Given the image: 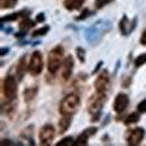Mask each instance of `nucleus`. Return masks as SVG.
Returning <instances> with one entry per match:
<instances>
[{
    "label": "nucleus",
    "mask_w": 146,
    "mask_h": 146,
    "mask_svg": "<svg viewBox=\"0 0 146 146\" xmlns=\"http://www.w3.org/2000/svg\"><path fill=\"white\" fill-rule=\"evenodd\" d=\"M9 51H10L9 47H1V50H0V55H1V56H5V55H7L9 53Z\"/></svg>",
    "instance_id": "nucleus-34"
},
{
    "label": "nucleus",
    "mask_w": 146,
    "mask_h": 146,
    "mask_svg": "<svg viewBox=\"0 0 146 146\" xmlns=\"http://www.w3.org/2000/svg\"><path fill=\"white\" fill-rule=\"evenodd\" d=\"M18 0H0L1 9H11L17 5Z\"/></svg>",
    "instance_id": "nucleus-23"
},
{
    "label": "nucleus",
    "mask_w": 146,
    "mask_h": 146,
    "mask_svg": "<svg viewBox=\"0 0 146 146\" xmlns=\"http://www.w3.org/2000/svg\"><path fill=\"white\" fill-rule=\"evenodd\" d=\"M43 21H45V14L39 13L36 16V23H43Z\"/></svg>",
    "instance_id": "nucleus-31"
},
{
    "label": "nucleus",
    "mask_w": 146,
    "mask_h": 146,
    "mask_svg": "<svg viewBox=\"0 0 146 146\" xmlns=\"http://www.w3.org/2000/svg\"><path fill=\"white\" fill-rule=\"evenodd\" d=\"M80 106V97L76 93H69L66 94L60 102L58 111L63 115H74Z\"/></svg>",
    "instance_id": "nucleus-4"
},
{
    "label": "nucleus",
    "mask_w": 146,
    "mask_h": 146,
    "mask_svg": "<svg viewBox=\"0 0 146 146\" xmlns=\"http://www.w3.org/2000/svg\"><path fill=\"white\" fill-rule=\"evenodd\" d=\"M111 1H113V0H96V7L97 8H102V7H105L106 5H108L109 2H111Z\"/></svg>",
    "instance_id": "nucleus-28"
},
{
    "label": "nucleus",
    "mask_w": 146,
    "mask_h": 146,
    "mask_svg": "<svg viewBox=\"0 0 146 146\" xmlns=\"http://www.w3.org/2000/svg\"><path fill=\"white\" fill-rule=\"evenodd\" d=\"M74 144H75V141L73 139V137L68 136V137L62 138L58 143H56V146H73Z\"/></svg>",
    "instance_id": "nucleus-24"
},
{
    "label": "nucleus",
    "mask_w": 146,
    "mask_h": 146,
    "mask_svg": "<svg viewBox=\"0 0 146 146\" xmlns=\"http://www.w3.org/2000/svg\"><path fill=\"white\" fill-rule=\"evenodd\" d=\"M145 137V129L143 127H135L128 130L125 135L126 142L128 145L137 146L142 143V141Z\"/></svg>",
    "instance_id": "nucleus-8"
},
{
    "label": "nucleus",
    "mask_w": 146,
    "mask_h": 146,
    "mask_svg": "<svg viewBox=\"0 0 146 146\" xmlns=\"http://www.w3.org/2000/svg\"><path fill=\"white\" fill-rule=\"evenodd\" d=\"M87 133H88V135L91 137V136H93V135H96V133L98 131V128L94 127V126H90V127H88L87 129H84Z\"/></svg>",
    "instance_id": "nucleus-29"
},
{
    "label": "nucleus",
    "mask_w": 146,
    "mask_h": 146,
    "mask_svg": "<svg viewBox=\"0 0 146 146\" xmlns=\"http://www.w3.org/2000/svg\"><path fill=\"white\" fill-rule=\"evenodd\" d=\"M2 93L5 98L9 101H13L17 96V81L15 76L7 75L2 82Z\"/></svg>",
    "instance_id": "nucleus-5"
},
{
    "label": "nucleus",
    "mask_w": 146,
    "mask_h": 146,
    "mask_svg": "<svg viewBox=\"0 0 146 146\" xmlns=\"http://www.w3.org/2000/svg\"><path fill=\"white\" fill-rule=\"evenodd\" d=\"M64 48L61 45L54 46L47 55V70L51 74H56L64 62Z\"/></svg>",
    "instance_id": "nucleus-3"
},
{
    "label": "nucleus",
    "mask_w": 146,
    "mask_h": 146,
    "mask_svg": "<svg viewBox=\"0 0 146 146\" xmlns=\"http://www.w3.org/2000/svg\"><path fill=\"white\" fill-rule=\"evenodd\" d=\"M51 31V26H48V25H45V26H43V27H40V28H38L36 31H34L33 32V34H32V36L33 37H38V36H45L48 32Z\"/></svg>",
    "instance_id": "nucleus-21"
},
{
    "label": "nucleus",
    "mask_w": 146,
    "mask_h": 146,
    "mask_svg": "<svg viewBox=\"0 0 146 146\" xmlns=\"http://www.w3.org/2000/svg\"><path fill=\"white\" fill-rule=\"evenodd\" d=\"M73 69H74V58L71 54L66 55L64 58V62L62 64V79L63 81H68L73 73Z\"/></svg>",
    "instance_id": "nucleus-12"
},
{
    "label": "nucleus",
    "mask_w": 146,
    "mask_h": 146,
    "mask_svg": "<svg viewBox=\"0 0 146 146\" xmlns=\"http://www.w3.org/2000/svg\"><path fill=\"white\" fill-rule=\"evenodd\" d=\"M31 14V10L28 9H24V10H20V11H17V13H13V14H8V15H5L1 17V23H8V21H15L17 20L19 17H27L29 16Z\"/></svg>",
    "instance_id": "nucleus-14"
},
{
    "label": "nucleus",
    "mask_w": 146,
    "mask_h": 146,
    "mask_svg": "<svg viewBox=\"0 0 146 146\" xmlns=\"http://www.w3.org/2000/svg\"><path fill=\"white\" fill-rule=\"evenodd\" d=\"M106 99H107L106 93L97 92V91L89 98L87 108H88V112L92 116L91 118L92 123L99 120V118L101 116V110H102L104 105L106 102Z\"/></svg>",
    "instance_id": "nucleus-2"
},
{
    "label": "nucleus",
    "mask_w": 146,
    "mask_h": 146,
    "mask_svg": "<svg viewBox=\"0 0 146 146\" xmlns=\"http://www.w3.org/2000/svg\"><path fill=\"white\" fill-rule=\"evenodd\" d=\"M55 135H56V130H55L53 125H51V124L43 125L39 129V133H38V138H39L40 145H51V143L54 141Z\"/></svg>",
    "instance_id": "nucleus-6"
},
{
    "label": "nucleus",
    "mask_w": 146,
    "mask_h": 146,
    "mask_svg": "<svg viewBox=\"0 0 146 146\" xmlns=\"http://www.w3.org/2000/svg\"><path fill=\"white\" fill-rule=\"evenodd\" d=\"M43 65H44V63H43L42 53L39 51H34L31 56L29 63H28V72L33 76H37L43 71Z\"/></svg>",
    "instance_id": "nucleus-7"
},
{
    "label": "nucleus",
    "mask_w": 146,
    "mask_h": 146,
    "mask_svg": "<svg viewBox=\"0 0 146 146\" xmlns=\"http://www.w3.org/2000/svg\"><path fill=\"white\" fill-rule=\"evenodd\" d=\"M35 24H36V20L34 21V20H32V19L28 18V17H24V19L19 23V28H20V31L27 32L31 28H33L35 26Z\"/></svg>",
    "instance_id": "nucleus-17"
},
{
    "label": "nucleus",
    "mask_w": 146,
    "mask_h": 146,
    "mask_svg": "<svg viewBox=\"0 0 146 146\" xmlns=\"http://www.w3.org/2000/svg\"><path fill=\"white\" fill-rule=\"evenodd\" d=\"M1 146L3 145H15V143L13 142V141H10V139H1Z\"/></svg>",
    "instance_id": "nucleus-33"
},
{
    "label": "nucleus",
    "mask_w": 146,
    "mask_h": 146,
    "mask_svg": "<svg viewBox=\"0 0 146 146\" xmlns=\"http://www.w3.org/2000/svg\"><path fill=\"white\" fill-rule=\"evenodd\" d=\"M128 105H129V97H128L126 93H118L113 100V106L112 108L113 110L117 112V113H121L124 112L125 110L127 109Z\"/></svg>",
    "instance_id": "nucleus-11"
},
{
    "label": "nucleus",
    "mask_w": 146,
    "mask_h": 146,
    "mask_svg": "<svg viewBox=\"0 0 146 146\" xmlns=\"http://www.w3.org/2000/svg\"><path fill=\"white\" fill-rule=\"evenodd\" d=\"M112 28V23L109 19H99L93 23L91 26L86 28L84 31V39L91 45H98L105 35L109 33Z\"/></svg>",
    "instance_id": "nucleus-1"
},
{
    "label": "nucleus",
    "mask_w": 146,
    "mask_h": 146,
    "mask_svg": "<svg viewBox=\"0 0 146 146\" xmlns=\"http://www.w3.org/2000/svg\"><path fill=\"white\" fill-rule=\"evenodd\" d=\"M146 64V53H143V54L138 55L135 60H134V65L135 68H141L142 65Z\"/></svg>",
    "instance_id": "nucleus-26"
},
{
    "label": "nucleus",
    "mask_w": 146,
    "mask_h": 146,
    "mask_svg": "<svg viewBox=\"0 0 146 146\" xmlns=\"http://www.w3.org/2000/svg\"><path fill=\"white\" fill-rule=\"evenodd\" d=\"M89 135H88V133L86 131V130H83L79 136H78V138L75 139V144L74 145L76 146H86L88 145V141H89Z\"/></svg>",
    "instance_id": "nucleus-19"
},
{
    "label": "nucleus",
    "mask_w": 146,
    "mask_h": 146,
    "mask_svg": "<svg viewBox=\"0 0 146 146\" xmlns=\"http://www.w3.org/2000/svg\"><path fill=\"white\" fill-rule=\"evenodd\" d=\"M17 76H18V80L21 81L26 74V71L28 70V65L26 64V55L21 56L20 60L18 62V65H17Z\"/></svg>",
    "instance_id": "nucleus-16"
},
{
    "label": "nucleus",
    "mask_w": 146,
    "mask_h": 146,
    "mask_svg": "<svg viewBox=\"0 0 146 146\" xmlns=\"http://www.w3.org/2000/svg\"><path fill=\"white\" fill-rule=\"evenodd\" d=\"M73 115H63V117L58 120V134H64L71 127Z\"/></svg>",
    "instance_id": "nucleus-13"
},
{
    "label": "nucleus",
    "mask_w": 146,
    "mask_h": 146,
    "mask_svg": "<svg viewBox=\"0 0 146 146\" xmlns=\"http://www.w3.org/2000/svg\"><path fill=\"white\" fill-rule=\"evenodd\" d=\"M139 119H141V115L138 112H131V113L127 115V117L124 119V124L127 126L131 125V124H136L139 121Z\"/></svg>",
    "instance_id": "nucleus-20"
},
{
    "label": "nucleus",
    "mask_w": 146,
    "mask_h": 146,
    "mask_svg": "<svg viewBox=\"0 0 146 146\" xmlns=\"http://www.w3.org/2000/svg\"><path fill=\"white\" fill-rule=\"evenodd\" d=\"M137 21H138L137 16H135L134 19L130 21V20L128 19L126 14H125V15H123L121 19L119 20V25H118V27H119V31H120L121 35H124V36H128V35H130V34L135 31V28H136V26H137Z\"/></svg>",
    "instance_id": "nucleus-9"
},
{
    "label": "nucleus",
    "mask_w": 146,
    "mask_h": 146,
    "mask_svg": "<svg viewBox=\"0 0 146 146\" xmlns=\"http://www.w3.org/2000/svg\"><path fill=\"white\" fill-rule=\"evenodd\" d=\"M137 110L139 113H145L146 112V99L142 100L138 105H137Z\"/></svg>",
    "instance_id": "nucleus-27"
},
{
    "label": "nucleus",
    "mask_w": 146,
    "mask_h": 146,
    "mask_svg": "<svg viewBox=\"0 0 146 146\" xmlns=\"http://www.w3.org/2000/svg\"><path fill=\"white\" fill-rule=\"evenodd\" d=\"M119 66H120V60L117 61V65H116V69H115V73H117L118 69H119Z\"/></svg>",
    "instance_id": "nucleus-36"
},
{
    "label": "nucleus",
    "mask_w": 146,
    "mask_h": 146,
    "mask_svg": "<svg viewBox=\"0 0 146 146\" xmlns=\"http://www.w3.org/2000/svg\"><path fill=\"white\" fill-rule=\"evenodd\" d=\"M75 54H76V57L78 60L81 62V63H84L86 62V57H87V52L83 47L81 46H78L75 47Z\"/></svg>",
    "instance_id": "nucleus-22"
},
{
    "label": "nucleus",
    "mask_w": 146,
    "mask_h": 146,
    "mask_svg": "<svg viewBox=\"0 0 146 146\" xmlns=\"http://www.w3.org/2000/svg\"><path fill=\"white\" fill-rule=\"evenodd\" d=\"M86 0H64L63 1V6L66 10L69 11H73V10H78L80 9Z\"/></svg>",
    "instance_id": "nucleus-15"
},
{
    "label": "nucleus",
    "mask_w": 146,
    "mask_h": 146,
    "mask_svg": "<svg viewBox=\"0 0 146 146\" xmlns=\"http://www.w3.org/2000/svg\"><path fill=\"white\" fill-rule=\"evenodd\" d=\"M37 92H38L37 87H34V88H26V89L24 90V99H25V101H26V102H29V101L34 100L35 97H36Z\"/></svg>",
    "instance_id": "nucleus-18"
},
{
    "label": "nucleus",
    "mask_w": 146,
    "mask_h": 146,
    "mask_svg": "<svg viewBox=\"0 0 146 146\" xmlns=\"http://www.w3.org/2000/svg\"><path fill=\"white\" fill-rule=\"evenodd\" d=\"M102 65H104V62H102V61H99V62H98V64L94 66V69H93V71H92V73H91L92 75L99 72V71H100V69L102 68Z\"/></svg>",
    "instance_id": "nucleus-30"
},
{
    "label": "nucleus",
    "mask_w": 146,
    "mask_h": 146,
    "mask_svg": "<svg viewBox=\"0 0 146 146\" xmlns=\"http://www.w3.org/2000/svg\"><path fill=\"white\" fill-rule=\"evenodd\" d=\"M94 14V11H91L90 9H88V8H86V9H83L82 11H81V14L78 16V17H75V20H78V21H81V20H84V19H87L88 17H90Z\"/></svg>",
    "instance_id": "nucleus-25"
},
{
    "label": "nucleus",
    "mask_w": 146,
    "mask_h": 146,
    "mask_svg": "<svg viewBox=\"0 0 146 146\" xmlns=\"http://www.w3.org/2000/svg\"><path fill=\"white\" fill-rule=\"evenodd\" d=\"M139 42H141V44H142V45H144V46H146V29L144 31V32H143V33H142Z\"/></svg>",
    "instance_id": "nucleus-32"
},
{
    "label": "nucleus",
    "mask_w": 146,
    "mask_h": 146,
    "mask_svg": "<svg viewBox=\"0 0 146 146\" xmlns=\"http://www.w3.org/2000/svg\"><path fill=\"white\" fill-rule=\"evenodd\" d=\"M110 86V76L109 72L107 70H102L101 73L98 75V78L94 81V88L97 92H102L106 93V91L108 90Z\"/></svg>",
    "instance_id": "nucleus-10"
},
{
    "label": "nucleus",
    "mask_w": 146,
    "mask_h": 146,
    "mask_svg": "<svg viewBox=\"0 0 146 146\" xmlns=\"http://www.w3.org/2000/svg\"><path fill=\"white\" fill-rule=\"evenodd\" d=\"M25 36H26V32H24V31H20V32L15 34V37H16V38H23V37H25Z\"/></svg>",
    "instance_id": "nucleus-35"
}]
</instances>
